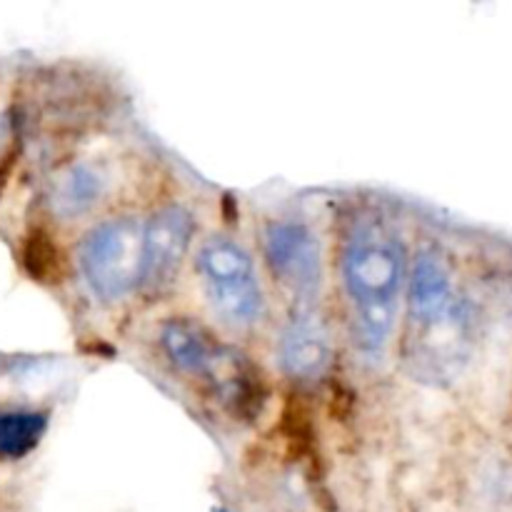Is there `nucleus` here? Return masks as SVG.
Masks as SVG:
<instances>
[{"label": "nucleus", "mask_w": 512, "mask_h": 512, "mask_svg": "<svg viewBox=\"0 0 512 512\" xmlns=\"http://www.w3.org/2000/svg\"><path fill=\"white\" fill-rule=\"evenodd\" d=\"M198 270L215 313L230 325H253L263 315V290L253 260L230 238H210L200 248Z\"/></svg>", "instance_id": "4"}, {"label": "nucleus", "mask_w": 512, "mask_h": 512, "mask_svg": "<svg viewBox=\"0 0 512 512\" xmlns=\"http://www.w3.org/2000/svg\"><path fill=\"white\" fill-rule=\"evenodd\" d=\"M473 348V313L433 248L420 250L408 288L403 360L413 378L443 385L458 378Z\"/></svg>", "instance_id": "1"}, {"label": "nucleus", "mask_w": 512, "mask_h": 512, "mask_svg": "<svg viewBox=\"0 0 512 512\" xmlns=\"http://www.w3.org/2000/svg\"><path fill=\"white\" fill-rule=\"evenodd\" d=\"M265 258L275 278L295 293V298L310 300L323 283L320 245L313 230L295 220H278L265 228Z\"/></svg>", "instance_id": "5"}, {"label": "nucleus", "mask_w": 512, "mask_h": 512, "mask_svg": "<svg viewBox=\"0 0 512 512\" xmlns=\"http://www.w3.org/2000/svg\"><path fill=\"white\" fill-rule=\"evenodd\" d=\"M193 230V215L178 205L158 210L148 220V225H143V283H148L150 288H163V285L173 283L185 255H188Z\"/></svg>", "instance_id": "6"}, {"label": "nucleus", "mask_w": 512, "mask_h": 512, "mask_svg": "<svg viewBox=\"0 0 512 512\" xmlns=\"http://www.w3.org/2000/svg\"><path fill=\"white\" fill-rule=\"evenodd\" d=\"M45 415L28 410L0 413V458L18 460L40 443L45 433Z\"/></svg>", "instance_id": "10"}, {"label": "nucleus", "mask_w": 512, "mask_h": 512, "mask_svg": "<svg viewBox=\"0 0 512 512\" xmlns=\"http://www.w3.org/2000/svg\"><path fill=\"white\" fill-rule=\"evenodd\" d=\"M163 348L175 368L203 380L213 378L228 353V348H223L203 325H195L190 320H170L165 325Z\"/></svg>", "instance_id": "7"}, {"label": "nucleus", "mask_w": 512, "mask_h": 512, "mask_svg": "<svg viewBox=\"0 0 512 512\" xmlns=\"http://www.w3.org/2000/svg\"><path fill=\"white\" fill-rule=\"evenodd\" d=\"M283 365L293 378H318L330 363V335L313 313H298L280 343Z\"/></svg>", "instance_id": "8"}, {"label": "nucleus", "mask_w": 512, "mask_h": 512, "mask_svg": "<svg viewBox=\"0 0 512 512\" xmlns=\"http://www.w3.org/2000/svg\"><path fill=\"white\" fill-rule=\"evenodd\" d=\"M143 245V225L133 218L108 220L85 235L80 268L100 300H123L143 283Z\"/></svg>", "instance_id": "3"}, {"label": "nucleus", "mask_w": 512, "mask_h": 512, "mask_svg": "<svg viewBox=\"0 0 512 512\" xmlns=\"http://www.w3.org/2000/svg\"><path fill=\"white\" fill-rule=\"evenodd\" d=\"M343 275L360 350L380 358L393 335L405 280V248L398 230L378 215L355 220L345 243Z\"/></svg>", "instance_id": "2"}, {"label": "nucleus", "mask_w": 512, "mask_h": 512, "mask_svg": "<svg viewBox=\"0 0 512 512\" xmlns=\"http://www.w3.org/2000/svg\"><path fill=\"white\" fill-rule=\"evenodd\" d=\"M103 195V178L93 165H73L53 185V208L60 218H75L93 208Z\"/></svg>", "instance_id": "9"}]
</instances>
